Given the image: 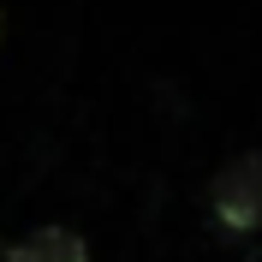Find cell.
I'll list each match as a JSON object with an SVG mask.
<instances>
[{"mask_svg":"<svg viewBox=\"0 0 262 262\" xmlns=\"http://www.w3.org/2000/svg\"><path fill=\"white\" fill-rule=\"evenodd\" d=\"M209 221L221 238H256L262 232V149H245V155L214 167Z\"/></svg>","mask_w":262,"mask_h":262,"instance_id":"cell-1","label":"cell"},{"mask_svg":"<svg viewBox=\"0 0 262 262\" xmlns=\"http://www.w3.org/2000/svg\"><path fill=\"white\" fill-rule=\"evenodd\" d=\"M0 262H90V245L72 227H30L0 250Z\"/></svg>","mask_w":262,"mask_h":262,"instance_id":"cell-2","label":"cell"}]
</instances>
